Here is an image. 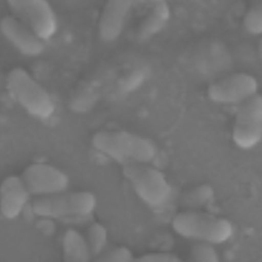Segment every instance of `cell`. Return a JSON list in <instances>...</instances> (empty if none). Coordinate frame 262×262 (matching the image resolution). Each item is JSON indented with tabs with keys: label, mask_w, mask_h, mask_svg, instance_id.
Instances as JSON below:
<instances>
[{
	"label": "cell",
	"mask_w": 262,
	"mask_h": 262,
	"mask_svg": "<svg viewBox=\"0 0 262 262\" xmlns=\"http://www.w3.org/2000/svg\"><path fill=\"white\" fill-rule=\"evenodd\" d=\"M85 240L92 256L98 257L100 254H102L107 245V229L102 224L94 223L87 229Z\"/></svg>",
	"instance_id": "d6986e66"
},
{
	"label": "cell",
	"mask_w": 262,
	"mask_h": 262,
	"mask_svg": "<svg viewBox=\"0 0 262 262\" xmlns=\"http://www.w3.org/2000/svg\"><path fill=\"white\" fill-rule=\"evenodd\" d=\"M97 206V198L89 191L59 193L33 201L32 212L41 218L62 219L89 215Z\"/></svg>",
	"instance_id": "5b68a950"
},
{
	"label": "cell",
	"mask_w": 262,
	"mask_h": 262,
	"mask_svg": "<svg viewBox=\"0 0 262 262\" xmlns=\"http://www.w3.org/2000/svg\"><path fill=\"white\" fill-rule=\"evenodd\" d=\"M63 262H91L85 237L75 229H68L63 237Z\"/></svg>",
	"instance_id": "e0dca14e"
},
{
	"label": "cell",
	"mask_w": 262,
	"mask_h": 262,
	"mask_svg": "<svg viewBox=\"0 0 262 262\" xmlns=\"http://www.w3.org/2000/svg\"><path fill=\"white\" fill-rule=\"evenodd\" d=\"M133 6L131 1H109L98 20V35L105 42L114 41L121 36Z\"/></svg>",
	"instance_id": "4fadbf2b"
},
{
	"label": "cell",
	"mask_w": 262,
	"mask_h": 262,
	"mask_svg": "<svg viewBox=\"0 0 262 262\" xmlns=\"http://www.w3.org/2000/svg\"><path fill=\"white\" fill-rule=\"evenodd\" d=\"M214 196L215 192L210 185H196L195 187L185 191L181 195L180 200V206L184 210L199 211V209L212 203Z\"/></svg>",
	"instance_id": "ac0fdd59"
},
{
	"label": "cell",
	"mask_w": 262,
	"mask_h": 262,
	"mask_svg": "<svg viewBox=\"0 0 262 262\" xmlns=\"http://www.w3.org/2000/svg\"><path fill=\"white\" fill-rule=\"evenodd\" d=\"M94 262H134L133 254L126 247H117L100 254Z\"/></svg>",
	"instance_id": "7402d4cb"
},
{
	"label": "cell",
	"mask_w": 262,
	"mask_h": 262,
	"mask_svg": "<svg viewBox=\"0 0 262 262\" xmlns=\"http://www.w3.org/2000/svg\"><path fill=\"white\" fill-rule=\"evenodd\" d=\"M170 16L171 10L167 2L156 1L152 3L135 32V40L139 42L150 40L166 26Z\"/></svg>",
	"instance_id": "9a60e30c"
},
{
	"label": "cell",
	"mask_w": 262,
	"mask_h": 262,
	"mask_svg": "<svg viewBox=\"0 0 262 262\" xmlns=\"http://www.w3.org/2000/svg\"><path fill=\"white\" fill-rule=\"evenodd\" d=\"M149 74L150 70L146 65L127 67L115 82L106 99L109 101H117L127 97L143 86L149 77Z\"/></svg>",
	"instance_id": "2e32d148"
},
{
	"label": "cell",
	"mask_w": 262,
	"mask_h": 262,
	"mask_svg": "<svg viewBox=\"0 0 262 262\" xmlns=\"http://www.w3.org/2000/svg\"><path fill=\"white\" fill-rule=\"evenodd\" d=\"M21 179L29 193L38 198L63 193L69 186V178L65 172L48 163L29 165Z\"/></svg>",
	"instance_id": "30bf717a"
},
{
	"label": "cell",
	"mask_w": 262,
	"mask_h": 262,
	"mask_svg": "<svg viewBox=\"0 0 262 262\" xmlns=\"http://www.w3.org/2000/svg\"><path fill=\"white\" fill-rule=\"evenodd\" d=\"M92 144L99 152L121 163H149L157 155L151 140L128 131H98Z\"/></svg>",
	"instance_id": "6da1fadb"
},
{
	"label": "cell",
	"mask_w": 262,
	"mask_h": 262,
	"mask_svg": "<svg viewBox=\"0 0 262 262\" xmlns=\"http://www.w3.org/2000/svg\"><path fill=\"white\" fill-rule=\"evenodd\" d=\"M30 193L21 177L9 176L0 188V206L2 215L13 220L20 215L29 201Z\"/></svg>",
	"instance_id": "5bb4252c"
},
{
	"label": "cell",
	"mask_w": 262,
	"mask_h": 262,
	"mask_svg": "<svg viewBox=\"0 0 262 262\" xmlns=\"http://www.w3.org/2000/svg\"><path fill=\"white\" fill-rule=\"evenodd\" d=\"M172 227L181 237L213 246L227 242L233 233L229 220L200 211L183 210L176 214Z\"/></svg>",
	"instance_id": "7a4b0ae2"
},
{
	"label": "cell",
	"mask_w": 262,
	"mask_h": 262,
	"mask_svg": "<svg viewBox=\"0 0 262 262\" xmlns=\"http://www.w3.org/2000/svg\"><path fill=\"white\" fill-rule=\"evenodd\" d=\"M190 262H220L214 246L195 243L190 252Z\"/></svg>",
	"instance_id": "44dd1931"
},
{
	"label": "cell",
	"mask_w": 262,
	"mask_h": 262,
	"mask_svg": "<svg viewBox=\"0 0 262 262\" xmlns=\"http://www.w3.org/2000/svg\"><path fill=\"white\" fill-rule=\"evenodd\" d=\"M230 62L229 52L223 45L207 41L189 51L184 64L194 73L209 76L229 69Z\"/></svg>",
	"instance_id": "8fae6325"
},
{
	"label": "cell",
	"mask_w": 262,
	"mask_h": 262,
	"mask_svg": "<svg viewBox=\"0 0 262 262\" xmlns=\"http://www.w3.org/2000/svg\"><path fill=\"white\" fill-rule=\"evenodd\" d=\"M7 5L42 41L49 40L57 32V17L49 2L11 0Z\"/></svg>",
	"instance_id": "ba28073f"
},
{
	"label": "cell",
	"mask_w": 262,
	"mask_h": 262,
	"mask_svg": "<svg viewBox=\"0 0 262 262\" xmlns=\"http://www.w3.org/2000/svg\"><path fill=\"white\" fill-rule=\"evenodd\" d=\"M246 31L252 35L262 34V1L253 4L243 18Z\"/></svg>",
	"instance_id": "ffe728a7"
},
{
	"label": "cell",
	"mask_w": 262,
	"mask_h": 262,
	"mask_svg": "<svg viewBox=\"0 0 262 262\" xmlns=\"http://www.w3.org/2000/svg\"><path fill=\"white\" fill-rule=\"evenodd\" d=\"M127 68L122 63H109L99 67L79 84L70 98L69 107L77 114L94 109L102 98H107L115 82Z\"/></svg>",
	"instance_id": "277c9868"
},
{
	"label": "cell",
	"mask_w": 262,
	"mask_h": 262,
	"mask_svg": "<svg viewBox=\"0 0 262 262\" xmlns=\"http://www.w3.org/2000/svg\"><path fill=\"white\" fill-rule=\"evenodd\" d=\"M1 32L20 53L25 56H39L45 50V45L32 30L13 16L1 19Z\"/></svg>",
	"instance_id": "7c38bea8"
},
{
	"label": "cell",
	"mask_w": 262,
	"mask_h": 262,
	"mask_svg": "<svg viewBox=\"0 0 262 262\" xmlns=\"http://www.w3.org/2000/svg\"><path fill=\"white\" fill-rule=\"evenodd\" d=\"M258 82L252 74L234 73L213 82L207 89L208 98L219 104H237L257 95Z\"/></svg>",
	"instance_id": "9c48e42d"
},
{
	"label": "cell",
	"mask_w": 262,
	"mask_h": 262,
	"mask_svg": "<svg viewBox=\"0 0 262 262\" xmlns=\"http://www.w3.org/2000/svg\"><path fill=\"white\" fill-rule=\"evenodd\" d=\"M232 140L239 148L251 149L262 140V95L241 103L232 127Z\"/></svg>",
	"instance_id": "52a82bcc"
},
{
	"label": "cell",
	"mask_w": 262,
	"mask_h": 262,
	"mask_svg": "<svg viewBox=\"0 0 262 262\" xmlns=\"http://www.w3.org/2000/svg\"><path fill=\"white\" fill-rule=\"evenodd\" d=\"M123 174L137 196L150 207H161L172 196V187L162 172L146 164L126 163Z\"/></svg>",
	"instance_id": "8992f818"
},
{
	"label": "cell",
	"mask_w": 262,
	"mask_h": 262,
	"mask_svg": "<svg viewBox=\"0 0 262 262\" xmlns=\"http://www.w3.org/2000/svg\"><path fill=\"white\" fill-rule=\"evenodd\" d=\"M134 262H184L176 254L170 253H149L143 254Z\"/></svg>",
	"instance_id": "603a6c76"
},
{
	"label": "cell",
	"mask_w": 262,
	"mask_h": 262,
	"mask_svg": "<svg viewBox=\"0 0 262 262\" xmlns=\"http://www.w3.org/2000/svg\"><path fill=\"white\" fill-rule=\"evenodd\" d=\"M6 86L16 102L34 117L48 120L55 111L49 92L23 68H14L7 74Z\"/></svg>",
	"instance_id": "3957f363"
}]
</instances>
